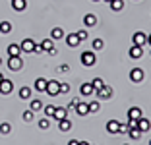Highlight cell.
<instances>
[{"mask_svg":"<svg viewBox=\"0 0 151 145\" xmlns=\"http://www.w3.org/2000/svg\"><path fill=\"white\" fill-rule=\"evenodd\" d=\"M80 60H81V64H83V66L91 68V66H95V62H97V56H95L93 50H87V52H81Z\"/></svg>","mask_w":151,"mask_h":145,"instance_id":"cell-1","label":"cell"},{"mask_svg":"<svg viewBox=\"0 0 151 145\" xmlns=\"http://www.w3.org/2000/svg\"><path fill=\"white\" fill-rule=\"evenodd\" d=\"M8 68L12 72H19L23 68V60H22V56H10L8 58Z\"/></svg>","mask_w":151,"mask_h":145,"instance_id":"cell-2","label":"cell"},{"mask_svg":"<svg viewBox=\"0 0 151 145\" xmlns=\"http://www.w3.org/2000/svg\"><path fill=\"white\" fill-rule=\"evenodd\" d=\"M45 93L50 97H56L58 93H60V83H58L56 79H50L49 83H47V89H45Z\"/></svg>","mask_w":151,"mask_h":145,"instance_id":"cell-3","label":"cell"},{"mask_svg":"<svg viewBox=\"0 0 151 145\" xmlns=\"http://www.w3.org/2000/svg\"><path fill=\"white\" fill-rule=\"evenodd\" d=\"M143 78H145V74H143L142 68H134V70L130 72V79H132L134 83H142Z\"/></svg>","mask_w":151,"mask_h":145,"instance_id":"cell-4","label":"cell"},{"mask_svg":"<svg viewBox=\"0 0 151 145\" xmlns=\"http://www.w3.org/2000/svg\"><path fill=\"white\" fill-rule=\"evenodd\" d=\"M128 54H130V58L138 60V58L143 56V47H139V45H132V47H130V50H128Z\"/></svg>","mask_w":151,"mask_h":145,"instance_id":"cell-5","label":"cell"},{"mask_svg":"<svg viewBox=\"0 0 151 145\" xmlns=\"http://www.w3.org/2000/svg\"><path fill=\"white\" fill-rule=\"evenodd\" d=\"M12 89H14V83L12 81H10V79H2V81H0V93H2V95H10V93H12Z\"/></svg>","mask_w":151,"mask_h":145,"instance_id":"cell-6","label":"cell"},{"mask_svg":"<svg viewBox=\"0 0 151 145\" xmlns=\"http://www.w3.org/2000/svg\"><path fill=\"white\" fill-rule=\"evenodd\" d=\"M132 39H134V45H139V47H143V45L147 43V35L143 31H136Z\"/></svg>","mask_w":151,"mask_h":145,"instance_id":"cell-7","label":"cell"},{"mask_svg":"<svg viewBox=\"0 0 151 145\" xmlns=\"http://www.w3.org/2000/svg\"><path fill=\"white\" fill-rule=\"evenodd\" d=\"M19 47H22V52H33L35 41H33V39H23L22 43H19Z\"/></svg>","mask_w":151,"mask_h":145,"instance_id":"cell-8","label":"cell"},{"mask_svg":"<svg viewBox=\"0 0 151 145\" xmlns=\"http://www.w3.org/2000/svg\"><path fill=\"white\" fill-rule=\"evenodd\" d=\"M66 43H68L70 48H76L78 45H81V41H80V37H78V33H70V35H66Z\"/></svg>","mask_w":151,"mask_h":145,"instance_id":"cell-9","label":"cell"},{"mask_svg":"<svg viewBox=\"0 0 151 145\" xmlns=\"http://www.w3.org/2000/svg\"><path fill=\"white\" fill-rule=\"evenodd\" d=\"M97 97H99V99H111V97H112V87L103 85L101 89H97Z\"/></svg>","mask_w":151,"mask_h":145,"instance_id":"cell-10","label":"cell"},{"mask_svg":"<svg viewBox=\"0 0 151 145\" xmlns=\"http://www.w3.org/2000/svg\"><path fill=\"white\" fill-rule=\"evenodd\" d=\"M76 112H78V116H87L89 114V105L80 101L78 105H76Z\"/></svg>","mask_w":151,"mask_h":145,"instance_id":"cell-11","label":"cell"},{"mask_svg":"<svg viewBox=\"0 0 151 145\" xmlns=\"http://www.w3.org/2000/svg\"><path fill=\"white\" fill-rule=\"evenodd\" d=\"M107 132L109 134H118L120 132V122L118 120H109L107 122Z\"/></svg>","mask_w":151,"mask_h":145,"instance_id":"cell-12","label":"cell"},{"mask_svg":"<svg viewBox=\"0 0 151 145\" xmlns=\"http://www.w3.org/2000/svg\"><path fill=\"white\" fill-rule=\"evenodd\" d=\"M138 118H142V108L139 106L128 108V120H138Z\"/></svg>","mask_w":151,"mask_h":145,"instance_id":"cell-13","label":"cell"},{"mask_svg":"<svg viewBox=\"0 0 151 145\" xmlns=\"http://www.w3.org/2000/svg\"><path fill=\"white\" fill-rule=\"evenodd\" d=\"M10 2H12V8L16 12H23L27 8V0H10Z\"/></svg>","mask_w":151,"mask_h":145,"instance_id":"cell-14","label":"cell"},{"mask_svg":"<svg viewBox=\"0 0 151 145\" xmlns=\"http://www.w3.org/2000/svg\"><path fill=\"white\" fill-rule=\"evenodd\" d=\"M83 23H85V27L97 25V16H95V14H85L83 16Z\"/></svg>","mask_w":151,"mask_h":145,"instance_id":"cell-15","label":"cell"},{"mask_svg":"<svg viewBox=\"0 0 151 145\" xmlns=\"http://www.w3.org/2000/svg\"><path fill=\"white\" fill-rule=\"evenodd\" d=\"M80 93L83 97H89V95H93V93H95V89H93V85H91V83H81L80 85Z\"/></svg>","mask_w":151,"mask_h":145,"instance_id":"cell-16","label":"cell"},{"mask_svg":"<svg viewBox=\"0 0 151 145\" xmlns=\"http://www.w3.org/2000/svg\"><path fill=\"white\" fill-rule=\"evenodd\" d=\"M138 128H139V132H149V130H151V122H149V120H147V118H143V116H142V118H139L138 120Z\"/></svg>","mask_w":151,"mask_h":145,"instance_id":"cell-17","label":"cell"},{"mask_svg":"<svg viewBox=\"0 0 151 145\" xmlns=\"http://www.w3.org/2000/svg\"><path fill=\"white\" fill-rule=\"evenodd\" d=\"M58 130H60V132H70L72 130V122L68 120V116L62 118V120H58Z\"/></svg>","mask_w":151,"mask_h":145,"instance_id":"cell-18","label":"cell"},{"mask_svg":"<svg viewBox=\"0 0 151 145\" xmlns=\"http://www.w3.org/2000/svg\"><path fill=\"white\" fill-rule=\"evenodd\" d=\"M19 52H22V47H19L18 43L8 45V54H10V56H19Z\"/></svg>","mask_w":151,"mask_h":145,"instance_id":"cell-19","label":"cell"},{"mask_svg":"<svg viewBox=\"0 0 151 145\" xmlns=\"http://www.w3.org/2000/svg\"><path fill=\"white\" fill-rule=\"evenodd\" d=\"M50 37H52V41H58V39H64V29L62 27H54L52 31H50Z\"/></svg>","mask_w":151,"mask_h":145,"instance_id":"cell-20","label":"cell"},{"mask_svg":"<svg viewBox=\"0 0 151 145\" xmlns=\"http://www.w3.org/2000/svg\"><path fill=\"white\" fill-rule=\"evenodd\" d=\"M109 8L112 12H120V10L124 8V0H112V2H109Z\"/></svg>","mask_w":151,"mask_h":145,"instance_id":"cell-21","label":"cell"},{"mask_svg":"<svg viewBox=\"0 0 151 145\" xmlns=\"http://www.w3.org/2000/svg\"><path fill=\"white\" fill-rule=\"evenodd\" d=\"M66 116H68V108H66V106H60V108L54 110V116H52V118L62 120V118H66Z\"/></svg>","mask_w":151,"mask_h":145,"instance_id":"cell-22","label":"cell"},{"mask_svg":"<svg viewBox=\"0 0 151 145\" xmlns=\"http://www.w3.org/2000/svg\"><path fill=\"white\" fill-rule=\"evenodd\" d=\"M47 83H49V81H47L45 78H39V79L35 81V91H43V93H45V89H47Z\"/></svg>","mask_w":151,"mask_h":145,"instance_id":"cell-23","label":"cell"},{"mask_svg":"<svg viewBox=\"0 0 151 145\" xmlns=\"http://www.w3.org/2000/svg\"><path fill=\"white\" fill-rule=\"evenodd\" d=\"M10 31H12V23L10 22H0V33H2V35H8Z\"/></svg>","mask_w":151,"mask_h":145,"instance_id":"cell-24","label":"cell"},{"mask_svg":"<svg viewBox=\"0 0 151 145\" xmlns=\"http://www.w3.org/2000/svg\"><path fill=\"white\" fill-rule=\"evenodd\" d=\"M41 47H43L45 52H49L50 48L54 47V41H52V39H43V41H41Z\"/></svg>","mask_w":151,"mask_h":145,"instance_id":"cell-25","label":"cell"},{"mask_svg":"<svg viewBox=\"0 0 151 145\" xmlns=\"http://www.w3.org/2000/svg\"><path fill=\"white\" fill-rule=\"evenodd\" d=\"M29 108H31L33 112H39V110H43V103H41L39 99H35V101L29 103Z\"/></svg>","mask_w":151,"mask_h":145,"instance_id":"cell-26","label":"cell"},{"mask_svg":"<svg viewBox=\"0 0 151 145\" xmlns=\"http://www.w3.org/2000/svg\"><path fill=\"white\" fill-rule=\"evenodd\" d=\"M22 118L25 120V122H33V118H35V112H33L31 108H27L25 112H23V114H22Z\"/></svg>","mask_w":151,"mask_h":145,"instance_id":"cell-27","label":"cell"},{"mask_svg":"<svg viewBox=\"0 0 151 145\" xmlns=\"http://www.w3.org/2000/svg\"><path fill=\"white\" fill-rule=\"evenodd\" d=\"M31 87H22L19 89V99H29V97H31Z\"/></svg>","mask_w":151,"mask_h":145,"instance_id":"cell-28","label":"cell"},{"mask_svg":"<svg viewBox=\"0 0 151 145\" xmlns=\"http://www.w3.org/2000/svg\"><path fill=\"white\" fill-rule=\"evenodd\" d=\"M128 136L132 137V139H139L142 132H139V128H130V130H128Z\"/></svg>","mask_w":151,"mask_h":145,"instance_id":"cell-29","label":"cell"},{"mask_svg":"<svg viewBox=\"0 0 151 145\" xmlns=\"http://www.w3.org/2000/svg\"><path fill=\"white\" fill-rule=\"evenodd\" d=\"M37 124H39V128H41V130H49V128H50V120L47 118V116H45V118H41Z\"/></svg>","mask_w":151,"mask_h":145,"instance_id":"cell-30","label":"cell"},{"mask_svg":"<svg viewBox=\"0 0 151 145\" xmlns=\"http://www.w3.org/2000/svg\"><path fill=\"white\" fill-rule=\"evenodd\" d=\"M45 116H47V118H52L54 116V110H56V106H52V105H49V106H45Z\"/></svg>","mask_w":151,"mask_h":145,"instance_id":"cell-31","label":"cell"},{"mask_svg":"<svg viewBox=\"0 0 151 145\" xmlns=\"http://www.w3.org/2000/svg\"><path fill=\"white\" fill-rule=\"evenodd\" d=\"M10 132H12L10 122H2V124H0V134H4V136H6V134H10Z\"/></svg>","mask_w":151,"mask_h":145,"instance_id":"cell-32","label":"cell"},{"mask_svg":"<svg viewBox=\"0 0 151 145\" xmlns=\"http://www.w3.org/2000/svg\"><path fill=\"white\" fill-rule=\"evenodd\" d=\"M99 108H101L99 101H91L89 103V112H99Z\"/></svg>","mask_w":151,"mask_h":145,"instance_id":"cell-33","label":"cell"},{"mask_svg":"<svg viewBox=\"0 0 151 145\" xmlns=\"http://www.w3.org/2000/svg\"><path fill=\"white\" fill-rule=\"evenodd\" d=\"M78 33V37H80V41L83 43V41H87V37H89V33H87V29H80V31H76Z\"/></svg>","mask_w":151,"mask_h":145,"instance_id":"cell-34","label":"cell"},{"mask_svg":"<svg viewBox=\"0 0 151 145\" xmlns=\"http://www.w3.org/2000/svg\"><path fill=\"white\" fill-rule=\"evenodd\" d=\"M91 85H93V89L97 91V89H101V87H103L105 83H103V79H101V78H95L93 81H91Z\"/></svg>","mask_w":151,"mask_h":145,"instance_id":"cell-35","label":"cell"},{"mask_svg":"<svg viewBox=\"0 0 151 145\" xmlns=\"http://www.w3.org/2000/svg\"><path fill=\"white\" fill-rule=\"evenodd\" d=\"M91 47H93V50H101V48L105 47V43H103L101 39H93V45H91Z\"/></svg>","mask_w":151,"mask_h":145,"instance_id":"cell-36","label":"cell"},{"mask_svg":"<svg viewBox=\"0 0 151 145\" xmlns=\"http://www.w3.org/2000/svg\"><path fill=\"white\" fill-rule=\"evenodd\" d=\"M128 130H130V126L126 122H120V132L118 134H128Z\"/></svg>","mask_w":151,"mask_h":145,"instance_id":"cell-37","label":"cell"},{"mask_svg":"<svg viewBox=\"0 0 151 145\" xmlns=\"http://www.w3.org/2000/svg\"><path fill=\"white\" fill-rule=\"evenodd\" d=\"M33 52H35V54H43V52H45V50H43V47H41V43H39V45L35 43V48H33Z\"/></svg>","mask_w":151,"mask_h":145,"instance_id":"cell-38","label":"cell"},{"mask_svg":"<svg viewBox=\"0 0 151 145\" xmlns=\"http://www.w3.org/2000/svg\"><path fill=\"white\" fill-rule=\"evenodd\" d=\"M58 70L62 72V74H68V72H70V66H68V64H60V68H58Z\"/></svg>","mask_w":151,"mask_h":145,"instance_id":"cell-39","label":"cell"},{"mask_svg":"<svg viewBox=\"0 0 151 145\" xmlns=\"http://www.w3.org/2000/svg\"><path fill=\"white\" fill-rule=\"evenodd\" d=\"M70 91V85L68 83H60V93H68Z\"/></svg>","mask_w":151,"mask_h":145,"instance_id":"cell-40","label":"cell"},{"mask_svg":"<svg viewBox=\"0 0 151 145\" xmlns=\"http://www.w3.org/2000/svg\"><path fill=\"white\" fill-rule=\"evenodd\" d=\"M78 103H80V99H74V101H72L70 105L66 106V108H68V110H70V108H76V105H78Z\"/></svg>","mask_w":151,"mask_h":145,"instance_id":"cell-41","label":"cell"},{"mask_svg":"<svg viewBox=\"0 0 151 145\" xmlns=\"http://www.w3.org/2000/svg\"><path fill=\"white\" fill-rule=\"evenodd\" d=\"M58 52V50H56V47H52V48H50V50H49V54H50V56H54V54H56Z\"/></svg>","mask_w":151,"mask_h":145,"instance_id":"cell-42","label":"cell"},{"mask_svg":"<svg viewBox=\"0 0 151 145\" xmlns=\"http://www.w3.org/2000/svg\"><path fill=\"white\" fill-rule=\"evenodd\" d=\"M78 143H80L78 139H70V141H68V145H78Z\"/></svg>","mask_w":151,"mask_h":145,"instance_id":"cell-43","label":"cell"},{"mask_svg":"<svg viewBox=\"0 0 151 145\" xmlns=\"http://www.w3.org/2000/svg\"><path fill=\"white\" fill-rule=\"evenodd\" d=\"M78 145H89V143H87V141H80V143H78Z\"/></svg>","mask_w":151,"mask_h":145,"instance_id":"cell-44","label":"cell"},{"mask_svg":"<svg viewBox=\"0 0 151 145\" xmlns=\"http://www.w3.org/2000/svg\"><path fill=\"white\" fill-rule=\"evenodd\" d=\"M147 43H149V45H151V35H147Z\"/></svg>","mask_w":151,"mask_h":145,"instance_id":"cell-45","label":"cell"},{"mask_svg":"<svg viewBox=\"0 0 151 145\" xmlns=\"http://www.w3.org/2000/svg\"><path fill=\"white\" fill-rule=\"evenodd\" d=\"M2 79H4V74H0V81H2Z\"/></svg>","mask_w":151,"mask_h":145,"instance_id":"cell-46","label":"cell"},{"mask_svg":"<svg viewBox=\"0 0 151 145\" xmlns=\"http://www.w3.org/2000/svg\"><path fill=\"white\" fill-rule=\"evenodd\" d=\"M2 62H4V60H2V58H0V66H2Z\"/></svg>","mask_w":151,"mask_h":145,"instance_id":"cell-47","label":"cell"},{"mask_svg":"<svg viewBox=\"0 0 151 145\" xmlns=\"http://www.w3.org/2000/svg\"><path fill=\"white\" fill-rule=\"evenodd\" d=\"M91 2H101V0H91Z\"/></svg>","mask_w":151,"mask_h":145,"instance_id":"cell-48","label":"cell"},{"mask_svg":"<svg viewBox=\"0 0 151 145\" xmlns=\"http://www.w3.org/2000/svg\"><path fill=\"white\" fill-rule=\"evenodd\" d=\"M105 2H107V4H109V2H112V0H105Z\"/></svg>","mask_w":151,"mask_h":145,"instance_id":"cell-49","label":"cell"},{"mask_svg":"<svg viewBox=\"0 0 151 145\" xmlns=\"http://www.w3.org/2000/svg\"><path fill=\"white\" fill-rule=\"evenodd\" d=\"M149 145H151V139H149Z\"/></svg>","mask_w":151,"mask_h":145,"instance_id":"cell-50","label":"cell"},{"mask_svg":"<svg viewBox=\"0 0 151 145\" xmlns=\"http://www.w3.org/2000/svg\"><path fill=\"white\" fill-rule=\"evenodd\" d=\"M124 145H128V143H124Z\"/></svg>","mask_w":151,"mask_h":145,"instance_id":"cell-51","label":"cell"},{"mask_svg":"<svg viewBox=\"0 0 151 145\" xmlns=\"http://www.w3.org/2000/svg\"><path fill=\"white\" fill-rule=\"evenodd\" d=\"M149 54H151V52H149Z\"/></svg>","mask_w":151,"mask_h":145,"instance_id":"cell-52","label":"cell"}]
</instances>
